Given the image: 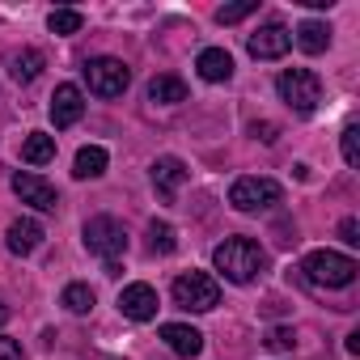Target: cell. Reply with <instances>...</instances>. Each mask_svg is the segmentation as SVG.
Listing matches in <instances>:
<instances>
[{
  "instance_id": "1",
  "label": "cell",
  "mask_w": 360,
  "mask_h": 360,
  "mask_svg": "<svg viewBox=\"0 0 360 360\" xmlns=\"http://www.w3.org/2000/svg\"><path fill=\"white\" fill-rule=\"evenodd\" d=\"M212 267L229 280V284H250L259 280V271L267 267V255L259 242L250 238H225L217 250H212Z\"/></svg>"
},
{
  "instance_id": "2",
  "label": "cell",
  "mask_w": 360,
  "mask_h": 360,
  "mask_svg": "<svg viewBox=\"0 0 360 360\" xmlns=\"http://www.w3.org/2000/svg\"><path fill=\"white\" fill-rule=\"evenodd\" d=\"M301 271L314 288H347L356 280L360 263L352 255H339V250H314V255H305Z\"/></svg>"
},
{
  "instance_id": "3",
  "label": "cell",
  "mask_w": 360,
  "mask_h": 360,
  "mask_svg": "<svg viewBox=\"0 0 360 360\" xmlns=\"http://www.w3.org/2000/svg\"><path fill=\"white\" fill-rule=\"evenodd\" d=\"M276 94H280V102H284L292 115H314L318 102H322V81H318V72H309V68H284V72L276 77Z\"/></svg>"
},
{
  "instance_id": "4",
  "label": "cell",
  "mask_w": 360,
  "mask_h": 360,
  "mask_svg": "<svg viewBox=\"0 0 360 360\" xmlns=\"http://www.w3.org/2000/svg\"><path fill=\"white\" fill-rule=\"evenodd\" d=\"M174 305L178 309H191V314H208L221 305V284L208 276V271H183L174 280Z\"/></svg>"
},
{
  "instance_id": "5",
  "label": "cell",
  "mask_w": 360,
  "mask_h": 360,
  "mask_svg": "<svg viewBox=\"0 0 360 360\" xmlns=\"http://www.w3.org/2000/svg\"><path fill=\"white\" fill-rule=\"evenodd\" d=\"M85 81H89V94H98V98H123L131 85V68L115 56H98L85 64Z\"/></svg>"
},
{
  "instance_id": "6",
  "label": "cell",
  "mask_w": 360,
  "mask_h": 360,
  "mask_svg": "<svg viewBox=\"0 0 360 360\" xmlns=\"http://www.w3.org/2000/svg\"><path fill=\"white\" fill-rule=\"evenodd\" d=\"M85 250L89 255H98V259H106V263H119V255L127 250V233H123V225L115 221V217H94V221H85Z\"/></svg>"
},
{
  "instance_id": "7",
  "label": "cell",
  "mask_w": 360,
  "mask_h": 360,
  "mask_svg": "<svg viewBox=\"0 0 360 360\" xmlns=\"http://www.w3.org/2000/svg\"><path fill=\"white\" fill-rule=\"evenodd\" d=\"M284 200L280 183H271V178H238V183L229 187V204L238 212H267Z\"/></svg>"
},
{
  "instance_id": "8",
  "label": "cell",
  "mask_w": 360,
  "mask_h": 360,
  "mask_svg": "<svg viewBox=\"0 0 360 360\" xmlns=\"http://www.w3.org/2000/svg\"><path fill=\"white\" fill-rule=\"evenodd\" d=\"M13 191H18L22 204H30V208H39V212H56V204H60V191L47 183V178H39L34 169L13 174Z\"/></svg>"
},
{
  "instance_id": "9",
  "label": "cell",
  "mask_w": 360,
  "mask_h": 360,
  "mask_svg": "<svg viewBox=\"0 0 360 360\" xmlns=\"http://www.w3.org/2000/svg\"><path fill=\"white\" fill-rule=\"evenodd\" d=\"M246 47H250L255 60H280V56H288V47H292V30L280 26V22H267V26H259V30L250 34Z\"/></svg>"
},
{
  "instance_id": "10",
  "label": "cell",
  "mask_w": 360,
  "mask_h": 360,
  "mask_svg": "<svg viewBox=\"0 0 360 360\" xmlns=\"http://www.w3.org/2000/svg\"><path fill=\"white\" fill-rule=\"evenodd\" d=\"M119 309H123V318H131V322L157 318V288H153V284H127V288L119 292Z\"/></svg>"
},
{
  "instance_id": "11",
  "label": "cell",
  "mask_w": 360,
  "mask_h": 360,
  "mask_svg": "<svg viewBox=\"0 0 360 360\" xmlns=\"http://www.w3.org/2000/svg\"><path fill=\"white\" fill-rule=\"evenodd\" d=\"M81 115H85V94L77 85H60L51 94V123L56 127H72V123H81Z\"/></svg>"
},
{
  "instance_id": "12",
  "label": "cell",
  "mask_w": 360,
  "mask_h": 360,
  "mask_svg": "<svg viewBox=\"0 0 360 360\" xmlns=\"http://www.w3.org/2000/svg\"><path fill=\"white\" fill-rule=\"evenodd\" d=\"M43 238H47V233H43V225H39L34 217H22V221H13V225H9L5 246H9L13 255H22V259H26V255H34V250L43 246Z\"/></svg>"
},
{
  "instance_id": "13",
  "label": "cell",
  "mask_w": 360,
  "mask_h": 360,
  "mask_svg": "<svg viewBox=\"0 0 360 360\" xmlns=\"http://www.w3.org/2000/svg\"><path fill=\"white\" fill-rule=\"evenodd\" d=\"M161 339H165L169 352H178V356H200V352H204V335H200L195 326H187V322H165V326H161Z\"/></svg>"
},
{
  "instance_id": "14",
  "label": "cell",
  "mask_w": 360,
  "mask_h": 360,
  "mask_svg": "<svg viewBox=\"0 0 360 360\" xmlns=\"http://www.w3.org/2000/svg\"><path fill=\"white\" fill-rule=\"evenodd\" d=\"M153 183H157V191L165 200H174V191L187 183V165L178 161V157H157L153 161Z\"/></svg>"
},
{
  "instance_id": "15",
  "label": "cell",
  "mask_w": 360,
  "mask_h": 360,
  "mask_svg": "<svg viewBox=\"0 0 360 360\" xmlns=\"http://www.w3.org/2000/svg\"><path fill=\"white\" fill-rule=\"evenodd\" d=\"M195 68H200V77H204V81L221 85V81H229V77H233V56H229L225 47H204V51H200V60H195Z\"/></svg>"
},
{
  "instance_id": "16",
  "label": "cell",
  "mask_w": 360,
  "mask_h": 360,
  "mask_svg": "<svg viewBox=\"0 0 360 360\" xmlns=\"http://www.w3.org/2000/svg\"><path fill=\"white\" fill-rule=\"evenodd\" d=\"M148 102H157V106L187 102V81H178V77H153L148 81Z\"/></svg>"
},
{
  "instance_id": "17",
  "label": "cell",
  "mask_w": 360,
  "mask_h": 360,
  "mask_svg": "<svg viewBox=\"0 0 360 360\" xmlns=\"http://www.w3.org/2000/svg\"><path fill=\"white\" fill-rule=\"evenodd\" d=\"M51 157H56V136H47V131H30L26 144H22V161H26V165H47Z\"/></svg>"
},
{
  "instance_id": "18",
  "label": "cell",
  "mask_w": 360,
  "mask_h": 360,
  "mask_svg": "<svg viewBox=\"0 0 360 360\" xmlns=\"http://www.w3.org/2000/svg\"><path fill=\"white\" fill-rule=\"evenodd\" d=\"M72 174H77V178H102V174H106V148L85 144V148L77 153V161H72Z\"/></svg>"
},
{
  "instance_id": "19",
  "label": "cell",
  "mask_w": 360,
  "mask_h": 360,
  "mask_svg": "<svg viewBox=\"0 0 360 360\" xmlns=\"http://www.w3.org/2000/svg\"><path fill=\"white\" fill-rule=\"evenodd\" d=\"M297 47L309 51V56H318V51L330 47V30H326L322 22H301V26H297Z\"/></svg>"
},
{
  "instance_id": "20",
  "label": "cell",
  "mask_w": 360,
  "mask_h": 360,
  "mask_svg": "<svg viewBox=\"0 0 360 360\" xmlns=\"http://www.w3.org/2000/svg\"><path fill=\"white\" fill-rule=\"evenodd\" d=\"M174 246H178L174 225H169V221H153V225H148V250H153V255H174Z\"/></svg>"
},
{
  "instance_id": "21",
  "label": "cell",
  "mask_w": 360,
  "mask_h": 360,
  "mask_svg": "<svg viewBox=\"0 0 360 360\" xmlns=\"http://www.w3.org/2000/svg\"><path fill=\"white\" fill-rule=\"evenodd\" d=\"M43 72V51H34V47H26L22 56H13V81H34Z\"/></svg>"
},
{
  "instance_id": "22",
  "label": "cell",
  "mask_w": 360,
  "mask_h": 360,
  "mask_svg": "<svg viewBox=\"0 0 360 360\" xmlns=\"http://www.w3.org/2000/svg\"><path fill=\"white\" fill-rule=\"evenodd\" d=\"M60 305H64L68 314H89V309H94V288H89V284H68L64 297H60Z\"/></svg>"
},
{
  "instance_id": "23",
  "label": "cell",
  "mask_w": 360,
  "mask_h": 360,
  "mask_svg": "<svg viewBox=\"0 0 360 360\" xmlns=\"http://www.w3.org/2000/svg\"><path fill=\"white\" fill-rule=\"evenodd\" d=\"M47 26H51V34H77V30L85 26V18H81L77 9H56V13L47 18Z\"/></svg>"
},
{
  "instance_id": "24",
  "label": "cell",
  "mask_w": 360,
  "mask_h": 360,
  "mask_svg": "<svg viewBox=\"0 0 360 360\" xmlns=\"http://www.w3.org/2000/svg\"><path fill=\"white\" fill-rule=\"evenodd\" d=\"M259 9V0H242V5H225V9H217V22L221 26H233V22H242V18H250Z\"/></svg>"
},
{
  "instance_id": "25",
  "label": "cell",
  "mask_w": 360,
  "mask_h": 360,
  "mask_svg": "<svg viewBox=\"0 0 360 360\" xmlns=\"http://www.w3.org/2000/svg\"><path fill=\"white\" fill-rule=\"evenodd\" d=\"M343 161L347 165H360V127L356 123L343 127Z\"/></svg>"
},
{
  "instance_id": "26",
  "label": "cell",
  "mask_w": 360,
  "mask_h": 360,
  "mask_svg": "<svg viewBox=\"0 0 360 360\" xmlns=\"http://www.w3.org/2000/svg\"><path fill=\"white\" fill-rule=\"evenodd\" d=\"M267 347H271V352H288V347H292V330H288V326H276V330L267 335Z\"/></svg>"
},
{
  "instance_id": "27",
  "label": "cell",
  "mask_w": 360,
  "mask_h": 360,
  "mask_svg": "<svg viewBox=\"0 0 360 360\" xmlns=\"http://www.w3.org/2000/svg\"><path fill=\"white\" fill-rule=\"evenodd\" d=\"M339 238H343L347 246H360V221H356V217H343V225H339Z\"/></svg>"
},
{
  "instance_id": "28",
  "label": "cell",
  "mask_w": 360,
  "mask_h": 360,
  "mask_svg": "<svg viewBox=\"0 0 360 360\" xmlns=\"http://www.w3.org/2000/svg\"><path fill=\"white\" fill-rule=\"evenodd\" d=\"M0 360H22V343L9 339V335H0Z\"/></svg>"
},
{
  "instance_id": "29",
  "label": "cell",
  "mask_w": 360,
  "mask_h": 360,
  "mask_svg": "<svg viewBox=\"0 0 360 360\" xmlns=\"http://www.w3.org/2000/svg\"><path fill=\"white\" fill-rule=\"evenodd\" d=\"M255 136L271 144V140H276V123H255Z\"/></svg>"
},
{
  "instance_id": "30",
  "label": "cell",
  "mask_w": 360,
  "mask_h": 360,
  "mask_svg": "<svg viewBox=\"0 0 360 360\" xmlns=\"http://www.w3.org/2000/svg\"><path fill=\"white\" fill-rule=\"evenodd\" d=\"M5 322H9V309H5V305H0V326H5Z\"/></svg>"
}]
</instances>
